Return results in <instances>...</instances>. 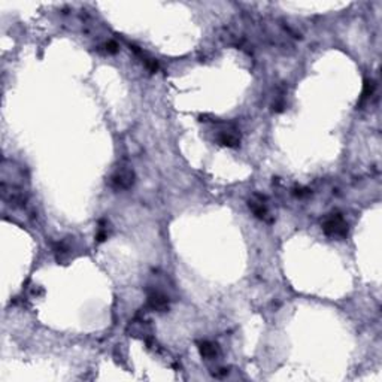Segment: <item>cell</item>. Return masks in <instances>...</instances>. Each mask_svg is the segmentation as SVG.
<instances>
[{
  "label": "cell",
  "instance_id": "1",
  "mask_svg": "<svg viewBox=\"0 0 382 382\" xmlns=\"http://www.w3.org/2000/svg\"><path fill=\"white\" fill-rule=\"evenodd\" d=\"M322 230L330 238L345 239L348 236L349 228H348V223L345 221V218L340 212H332L322 221Z\"/></svg>",
  "mask_w": 382,
  "mask_h": 382
},
{
  "label": "cell",
  "instance_id": "2",
  "mask_svg": "<svg viewBox=\"0 0 382 382\" xmlns=\"http://www.w3.org/2000/svg\"><path fill=\"white\" fill-rule=\"evenodd\" d=\"M135 184V172L129 167H120L111 177V187L115 190H129Z\"/></svg>",
  "mask_w": 382,
  "mask_h": 382
},
{
  "label": "cell",
  "instance_id": "3",
  "mask_svg": "<svg viewBox=\"0 0 382 382\" xmlns=\"http://www.w3.org/2000/svg\"><path fill=\"white\" fill-rule=\"evenodd\" d=\"M146 303L148 308L157 312H164L169 309V297L164 292L158 291V290H148L146 294Z\"/></svg>",
  "mask_w": 382,
  "mask_h": 382
},
{
  "label": "cell",
  "instance_id": "4",
  "mask_svg": "<svg viewBox=\"0 0 382 382\" xmlns=\"http://www.w3.org/2000/svg\"><path fill=\"white\" fill-rule=\"evenodd\" d=\"M248 206H249V209L252 211V214H254L258 220H263V221L268 220V217H269V209H268V204L265 203V199H263V197L254 196L252 199H249Z\"/></svg>",
  "mask_w": 382,
  "mask_h": 382
},
{
  "label": "cell",
  "instance_id": "5",
  "mask_svg": "<svg viewBox=\"0 0 382 382\" xmlns=\"http://www.w3.org/2000/svg\"><path fill=\"white\" fill-rule=\"evenodd\" d=\"M197 348H199V352L202 356L203 359H215L218 354H220V348L217 343L211 342V340H202L197 343Z\"/></svg>",
  "mask_w": 382,
  "mask_h": 382
},
{
  "label": "cell",
  "instance_id": "6",
  "mask_svg": "<svg viewBox=\"0 0 382 382\" xmlns=\"http://www.w3.org/2000/svg\"><path fill=\"white\" fill-rule=\"evenodd\" d=\"M218 142L227 148H236L241 143V136L236 133V130H224L218 136Z\"/></svg>",
  "mask_w": 382,
  "mask_h": 382
},
{
  "label": "cell",
  "instance_id": "7",
  "mask_svg": "<svg viewBox=\"0 0 382 382\" xmlns=\"http://www.w3.org/2000/svg\"><path fill=\"white\" fill-rule=\"evenodd\" d=\"M375 81L373 79H366L364 81V85H363V91H361V99H360V103H363L364 100H367L372 94H373V91H375Z\"/></svg>",
  "mask_w": 382,
  "mask_h": 382
},
{
  "label": "cell",
  "instance_id": "8",
  "mask_svg": "<svg viewBox=\"0 0 382 382\" xmlns=\"http://www.w3.org/2000/svg\"><path fill=\"white\" fill-rule=\"evenodd\" d=\"M54 254L57 257V261H63V258L69 254V247L66 242H57L54 245Z\"/></svg>",
  "mask_w": 382,
  "mask_h": 382
},
{
  "label": "cell",
  "instance_id": "9",
  "mask_svg": "<svg viewBox=\"0 0 382 382\" xmlns=\"http://www.w3.org/2000/svg\"><path fill=\"white\" fill-rule=\"evenodd\" d=\"M118 44L115 42V41H109V42H106L105 44V51L108 52V54H116L118 52Z\"/></svg>",
  "mask_w": 382,
  "mask_h": 382
}]
</instances>
